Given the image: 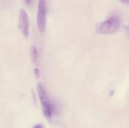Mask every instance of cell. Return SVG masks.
<instances>
[{"mask_svg": "<svg viewBox=\"0 0 129 128\" xmlns=\"http://www.w3.org/2000/svg\"><path fill=\"white\" fill-rule=\"evenodd\" d=\"M37 92L39 94L40 103H41L44 115L48 120H50L54 114L55 107L48 97L45 89L40 83L38 84L37 85Z\"/></svg>", "mask_w": 129, "mask_h": 128, "instance_id": "6da1fadb", "label": "cell"}, {"mask_svg": "<svg viewBox=\"0 0 129 128\" xmlns=\"http://www.w3.org/2000/svg\"><path fill=\"white\" fill-rule=\"evenodd\" d=\"M120 25L119 18L114 16L110 18L106 21L101 23L97 28V31L99 33L103 35H110L116 32Z\"/></svg>", "mask_w": 129, "mask_h": 128, "instance_id": "7a4b0ae2", "label": "cell"}, {"mask_svg": "<svg viewBox=\"0 0 129 128\" xmlns=\"http://www.w3.org/2000/svg\"><path fill=\"white\" fill-rule=\"evenodd\" d=\"M47 6L45 0H39L38 5V11L37 15V24L38 30L40 33L44 32L46 23Z\"/></svg>", "mask_w": 129, "mask_h": 128, "instance_id": "3957f363", "label": "cell"}, {"mask_svg": "<svg viewBox=\"0 0 129 128\" xmlns=\"http://www.w3.org/2000/svg\"><path fill=\"white\" fill-rule=\"evenodd\" d=\"M18 28L25 38H28L29 34V20L27 13L24 9H21L19 15Z\"/></svg>", "mask_w": 129, "mask_h": 128, "instance_id": "277c9868", "label": "cell"}, {"mask_svg": "<svg viewBox=\"0 0 129 128\" xmlns=\"http://www.w3.org/2000/svg\"><path fill=\"white\" fill-rule=\"evenodd\" d=\"M37 48L35 46H31V59H32L33 62L35 63L37 61Z\"/></svg>", "mask_w": 129, "mask_h": 128, "instance_id": "5b68a950", "label": "cell"}, {"mask_svg": "<svg viewBox=\"0 0 129 128\" xmlns=\"http://www.w3.org/2000/svg\"><path fill=\"white\" fill-rule=\"evenodd\" d=\"M34 74H35L36 77L37 78V79H39V69H35V70H34Z\"/></svg>", "mask_w": 129, "mask_h": 128, "instance_id": "8992f818", "label": "cell"}, {"mask_svg": "<svg viewBox=\"0 0 129 128\" xmlns=\"http://www.w3.org/2000/svg\"><path fill=\"white\" fill-rule=\"evenodd\" d=\"M33 128H43L42 125H40V124H37V125H34Z\"/></svg>", "mask_w": 129, "mask_h": 128, "instance_id": "52a82bcc", "label": "cell"}, {"mask_svg": "<svg viewBox=\"0 0 129 128\" xmlns=\"http://www.w3.org/2000/svg\"><path fill=\"white\" fill-rule=\"evenodd\" d=\"M25 2H26V5H30L31 3V0H25Z\"/></svg>", "mask_w": 129, "mask_h": 128, "instance_id": "ba28073f", "label": "cell"}, {"mask_svg": "<svg viewBox=\"0 0 129 128\" xmlns=\"http://www.w3.org/2000/svg\"><path fill=\"white\" fill-rule=\"evenodd\" d=\"M121 1H122L123 3L127 4H127H128V2H129V0H121Z\"/></svg>", "mask_w": 129, "mask_h": 128, "instance_id": "9c48e42d", "label": "cell"}]
</instances>
